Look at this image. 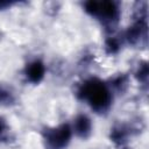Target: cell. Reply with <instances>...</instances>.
I'll return each mask as SVG.
<instances>
[{
    "label": "cell",
    "instance_id": "1",
    "mask_svg": "<svg viewBox=\"0 0 149 149\" xmlns=\"http://www.w3.org/2000/svg\"><path fill=\"white\" fill-rule=\"evenodd\" d=\"M77 97L88 104L92 111L95 113H106L112 105L113 92L108 87L107 83L98 79L90 78L85 80L77 90Z\"/></svg>",
    "mask_w": 149,
    "mask_h": 149
},
{
    "label": "cell",
    "instance_id": "2",
    "mask_svg": "<svg viewBox=\"0 0 149 149\" xmlns=\"http://www.w3.org/2000/svg\"><path fill=\"white\" fill-rule=\"evenodd\" d=\"M70 123H61L56 127L47 128L43 132V142L45 149H65L72 137Z\"/></svg>",
    "mask_w": 149,
    "mask_h": 149
},
{
    "label": "cell",
    "instance_id": "3",
    "mask_svg": "<svg viewBox=\"0 0 149 149\" xmlns=\"http://www.w3.org/2000/svg\"><path fill=\"white\" fill-rule=\"evenodd\" d=\"M120 7L115 1H100L98 5V10L95 17L102 22L106 28L114 29L120 19Z\"/></svg>",
    "mask_w": 149,
    "mask_h": 149
},
{
    "label": "cell",
    "instance_id": "4",
    "mask_svg": "<svg viewBox=\"0 0 149 149\" xmlns=\"http://www.w3.org/2000/svg\"><path fill=\"white\" fill-rule=\"evenodd\" d=\"M147 20H135L125 33V38L132 45L147 44Z\"/></svg>",
    "mask_w": 149,
    "mask_h": 149
},
{
    "label": "cell",
    "instance_id": "5",
    "mask_svg": "<svg viewBox=\"0 0 149 149\" xmlns=\"http://www.w3.org/2000/svg\"><path fill=\"white\" fill-rule=\"evenodd\" d=\"M45 71H47L45 64L41 59L36 58V59L30 61L26 65V68H24V76H26V79L29 83L38 84L44 78Z\"/></svg>",
    "mask_w": 149,
    "mask_h": 149
},
{
    "label": "cell",
    "instance_id": "6",
    "mask_svg": "<svg viewBox=\"0 0 149 149\" xmlns=\"http://www.w3.org/2000/svg\"><path fill=\"white\" fill-rule=\"evenodd\" d=\"M72 133L80 137V139H87L92 133V121L86 114H78L71 125Z\"/></svg>",
    "mask_w": 149,
    "mask_h": 149
},
{
    "label": "cell",
    "instance_id": "7",
    "mask_svg": "<svg viewBox=\"0 0 149 149\" xmlns=\"http://www.w3.org/2000/svg\"><path fill=\"white\" fill-rule=\"evenodd\" d=\"M130 133H132L130 128L127 127L126 125H115L111 129V140L115 144L122 146L128 141Z\"/></svg>",
    "mask_w": 149,
    "mask_h": 149
},
{
    "label": "cell",
    "instance_id": "8",
    "mask_svg": "<svg viewBox=\"0 0 149 149\" xmlns=\"http://www.w3.org/2000/svg\"><path fill=\"white\" fill-rule=\"evenodd\" d=\"M107 85L112 92H123L128 86V78L125 74H118L113 77V79H111L109 83H107Z\"/></svg>",
    "mask_w": 149,
    "mask_h": 149
},
{
    "label": "cell",
    "instance_id": "9",
    "mask_svg": "<svg viewBox=\"0 0 149 149\" xmlns=\"http://www.w3.org/2000/svg\"><path fill=\"white\" fill-rule=\"evenodd\" d=\"M120 48H121V41L115 36H111L105 41V50L108 55L118 54Z\"/></svg>",
    "mask_w": 149,
    "mask_h": 149
},
{
    "label": "cell",
    "instance_id": "10",
    "mask_svg": "<svg viewBox=\"0 0 149 149\" xmlns=\"http://www.w3.org/2000/svg\"><path fill=\"white\" fill-rule=\"evenodd\" d=\"M15 98L10 90L0 85V106H9L14 102Z\"/></svg>",
    "mask_w": 149,
    "mask_h": 149
},
{
    "label": "cell",
    "instance_id": "11",
    "mask_svg": "<svg viewBox=\"0 0 149 149\" xmlns=\"http://www.w3.org/2000/svg\"><path fill=\"white\" fill-rule=\"evenodd\" d=\"M135 77L136 79L142 83V84H146L148 81V77H149V69H148V64L146 62H142L140 63V65L137 66V70L135 72Z\"/></svg>",
    "mask_w": 149,
    "mask_h": 149
},
{
    "label": "cell",
    "instance_id": "12",
    "mask_svg": "<svg viewBox=\"0 0 149 149\" xmlns=\"http://www.w3.org/2000/svg\"><path fill=\"white\" fill-rule=\"evenodd\" d=\"M9 136V127L7 121L0 116V141L7 140Z\"/></svg>",
    "mask_w": 149,
    "mask_h": 149
},
{
    "label": "cell",
    "instance_id": "13",
    "mask_svg": "<svg viewBox=\"0 0 149 149\" xmlns=\"http://www.w3.org/2000/svg\"><path fill=\"white\" fill-rule=\"evenodd\" d=\"M12 2H8V1H0V9H5L7 7H10Z\"/></svg>",
    "mask_w": 149,
    "mask_h": 149
}]
</instances>
